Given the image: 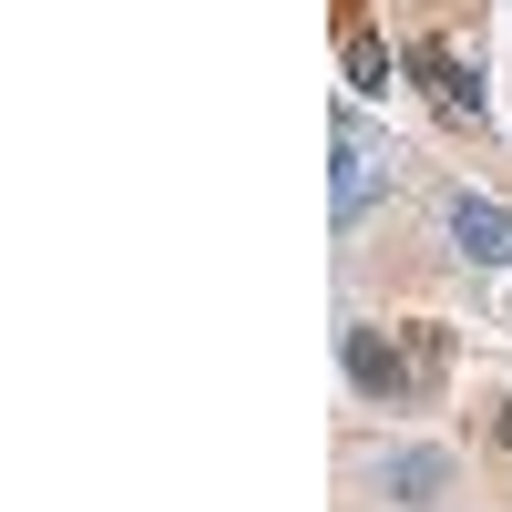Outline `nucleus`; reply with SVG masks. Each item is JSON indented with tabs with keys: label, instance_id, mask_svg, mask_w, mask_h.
<instances>
[{
	"label": "nucleus",
	"instance_id": "nucleus-3",
	"mask_svg": "<svg viewBox=\"0 0 512 512\" xmlns=\"http://www.w3.org/2000/svg\"><path fill=\"white\" fill-rule=\"evenodd\" d=\"M410 72L431 82V103H441L451 123H472V113H482V82L461 72V52H451V41H420V52H410Z\"/></svg>",
	"mask_w": 512,
	"mask_h": 512
},
{
	"label": "nucleus",
	"instance_id": "nucleus-6",
	"mask_svg": "<svg viewBox=\"0 0 512 512\" xmlns=\"http://www.w3.org/2000/svg\"><path fill=\"white\" fill-rule=\"evenodd\" d=\"M400 359H410V390L431 400V390H441V369H451V328H431V318H410V328H400Z\"/></svg>",
	"mask_w": 512,
	"mask_h": 512
},
{
	"label": "nucleus",
	"instance_id": "nucleus-5",
	"mask_svg": "<svg viewBox=\"0 0 512 512\" xmlns=\"http://www.w3.org/2000/svg\"><path fill=\"white\" fill-rule=\"evenodd\" d=\"M369 195H379V154H369L359 134H338V226H359Z\"/></svg>",
	"mask_w": 512,
	"mask_h": 512
},
{
	"label": "nucleus",
	"instance_id": "nucleus-2",
	"mask_svg": "<svg viewBox=\"0 0 512 512\" xmlns=\"http://www.w3.org/2000/svg\"><path fill=\"white\" fill-rule=\"evenodd\" d=\"M451 246L472 256V267H512V205H492V195H451Z\"/></svg>",
	"mask_w": 512,
	"mask_h": 512
},
{
	"label": "nucleus",
	"instance_id": "nucleus-4",
	"mask_svg": "<svg viewBox=\"0 0 512 512\" xmlns=\"http://www.w3.org/2000/svg\"><path fill=\"white\" fill-rule=\"evenodd\" d=\"M390 492H400V502H441V492H451V451H431V441L390 451Z\"/></svg>",
	"mask_w": 512,
	"mask_h": 512
},
{
	"label": "nucleus",
	"instance_id": "nucleus-7",
	"mask_svg": "<svg viewBox=\"0 0 512 512\" xmlns=\"http://www.w3.org/2000/svg\"><path fill=\"white\" fill-rule=\"evenodd\" d=\"M349 82L359 93H390V52L369 41V21H349Z\"/></svg>",
	"mask_w": 512,
	"mask_h": 512
},
{
	"label": "nucleus",
	"instance_id": "nucleus-1",
	"mask_svg": "<svg viewBox=\"0 0 512 512\" xmlns=\"http://www.w3.org/2000/svg\"><path fill=\"white\" fill-rule=\"evenodd\" d=\"M338 359H349L359 400H420L410 390V359H400V328L390 338H379V328H338Z\"/></svg>",
	"mask_w": 512,
	"mask_h": 512
},
{
	"label": "nucleus",
	"instance_id": "nucleus-8",
	"mask_svg": "<svg viewBox=\"0 0 512 512\" xmlns=\"http://www.w3.org/2000/svg\"><path fill=\"white\" fill-rule=\"evenodd\" d=\"M492 431H502V441H512V400H502V420H492Z\"/></svg>",
	"mask_w": 512,
	"mask_h": 512
}]
</instances>
